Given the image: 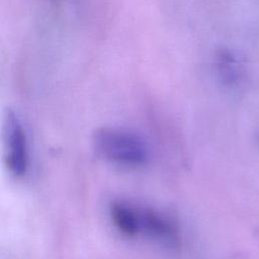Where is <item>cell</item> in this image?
<instances>
[{
	"mask_svg": "<svg viewBox=\"0 0 259 259\" xmlns=\"http://www.w3.org/2000/svg\"><path fill=\"white\" fill-rule=\"evenodd\" d=\"M2 148L5 165L15 177H21L27 170L26 138L17 114L6 109L2 120Z\"/></svg>",
	"mask_w": 259,
	"mask_h": 259,
	"instance_id": "obj_2",
	"label": "cell"
},
{
	"mask_svg": "<svg viewBox=\"0 0 259 259\" xmlns=\"http://www.w3.org/2000/svg\"><path fill=\"white\" fill-rule=\"evenodd\" d=\"M109 213L114 227L123 235L134 237L140 234L139 207L122 200L110 203Z\"/></svg>",
	"mask_w": 259,
	"mask_h": 259,
	"instance_id": "obj_4",
	"label": "cell"
},
{
	"mask_svg": "<svg viewBox=\"0 0 259 259\" xmlns=\"http://www.w3.org/2000/svg\"><path fill=\"white\" fill-rule=\"evenodd\" d=\"M93 144L99 156L118 165L141 166L149 158L146 142L127 130L101 127L95 132Z\"/></svg>",
	"mask_w": 259,
	"mask_h": 259,
	"instance_id": "obj_1",
	"label": "cell"
},
{
	"mask_svg": "<svg viewBox=\"0 0 259 259\" xmlns=\"http://www.w3.org/2000/svg\"><path fill=\"white\" fill-rule=\"evenodd\" d=\"M140 233L163 244L174 246L179 240V231L174 221L167 214L150 207H139Z\"/></svg>",
	"mask_w": 259,
	"mask_h": 259,
	"instance_id": "obj_3",
	"label": "cell"
},
{
	"mask_svg": "<svg viewBox=\"0 0 259 259\" xmlns=\"http://www.w3.org/2000/svg\"><path fill=\"white\" fill-rule=\"evenodd\" d=\"M258 140H259V135H258Z\"/></svg>",
	"mask_w": 259,
	"mask_h": 259,
	"instance_id": "obj_6",
	"label": "cell"
},
{
	"mask_svg": "<svg viewBox=\"0 0 259 259\" xmlns=\"http://www.w3.org/2000/svg\"><path fill=\"white\" fill-rule=\"evenodd\" d=\"M217 57L218 70L222 80L229 85L237 83L241 76L240 66L237 59L227 50L219 52Z\"/></svg>",
	"mask_w": 259,
	"mask_h": 259,
	"instance_id": "obj_5",
	"label": "cell"
}]
</instances>
